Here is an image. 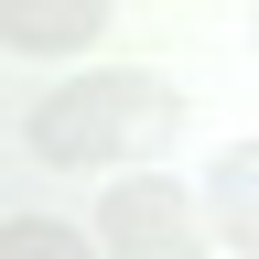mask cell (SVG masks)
I'll return each instance as SVG.
<instances>
[{"instance_id": "cell-1", "label": "cell", "mask_w": 259, "mask_h": 259, "mask_svg": "<svg viewBox=\"0 0 259 259\" xmlns=\"http://www.w3.org/2000/svg\"><path fill=\"white\" fill-rule=\"evenodd\" d=\"M22 141L44 173H108V162H151L184 141V87L151 76V65H97V76H65L44 108L22 119Z\"/></svg>"}, {"instance_id": "cell-2", "label": "cell", "mask_w": 259, "mask_h": 259, "mask_svg": "<svg viewBox=\"0 0 259 259\" xmlns=\"http://www.w3.org/2000/svg\"><path fill=\"white\" fill-rule=\"evenodd\" d=\"M205 194H184L173 173H119L97 194V248L108 259H205Z\"/></svg>"}, {"instance_id": "cell-3", "label": "cell", "mask_w": 259, "mask_h": 259, "mask_svg": "<svg viewBox=\"0 0 259 259\" xmlns=\"http://www.w3.org/2000/svg\"><path fill=\"white\" fill-rule=\"evenodd\" d=\"M97 32H108V0H0L11 54H87Z\"/></svg>"}, {"instance_id": "cell-4", "label": "cell", "mask_w": 259, "mask_h": 259, "mask_svg": "<svg viewBox=\"0 0 259 259\" xmlns=\"http://www.w3.org/2000/svg\"><path fill=\"white\" fill-rule=\"evenodd\" d=\"M205 216H216V238H227V248H248V259H259V141L216 151V173H205Z\"/></svg>"}, {"instance_id": "cell-5", "label": "cell", "mask_w": 259, "mask_h": 259, "mask_svg": "<svg viewBox=\"0 0 259 259\" xmlns=\"http://www.w3.org/2000/svg\"><path fill=\"white\" fill-rule=\"evenodd\" d=\"M0 259H108V248L87 227H65V216H11L0 227Z\"/></svg>"}, {"instance_id": "cell-6", "label": "cell", "mask_w": 259, "mask_h": 259, "mask_svg": "<svg viewBox=\"0 0 259 259\" xmlns=\"http://www.w3.org/2000/svg\"><path fill=\"white\" fill-rule=\"evenodd\" d=\"M248 44H259V11H248Z\"/></svg>"}]
</instances>
